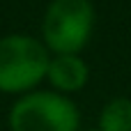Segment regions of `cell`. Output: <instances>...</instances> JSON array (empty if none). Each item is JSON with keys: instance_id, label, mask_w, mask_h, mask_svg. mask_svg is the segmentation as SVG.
I'll return each mask as SVG.
<instances>
[{"instance_id": "cell-1", "label": "cell", "mask_w": 131, "mask_h": 131, "mask_svg": "<svg viewBox=\"0 0 131 131\" xmlns=\"http://www.w3.org/2000/svg\"><path fill=\"white\" fill-rule=\"evenodd\" d=\"M51 53L44 41L30 35L0 37V92L28 94L46 81Z\"/></svg>"}, {"instance_id": "cell-2", "label": "cell", "mask_w": 131, "mask_h": 131, "mask_svg": "<svg viewBox=\"0 0 131 131\" xmlns=\"http://www.w3.org/2000/svg\"><path fill=\"white\" fill-rule=\"evenodd\" d=\"M7 127L9 131H81V111L60 92L32 90L12 104Z\"/></svg>"}, {"instance_id": "cell-3", "label": "cell", "mask_w": 131, "mask_h": 131, "mask_svg": "<svg viewBox=\"0 0 131 131\" xmlns=\"http://www.w3.org/2000/svg\"><path fill=\"white\" fill-rule=\"evenodd\" d=\"M94 7L90 0H51L41 21V41L53 55H78L90 41Z\"/></svg>"}, {"instance_id": "cell-4", "label": "cell", "mask_w": 131, "mask_h": 131, "mask_svg": "<svg viewBox=\"0 0 131 131\" xmlns=\"http://www.w3.org/2000/svg\"><path fill=\"white\" fill-rule=\"evenodd\" d=\"M46 81L51 83L53 92H60L64 97L81 92L90 81V67L81 55H51Z\"/></svg>"}, {"instance_id": "cell-5", "label": "cell", "mask_w": 131, "mask_h": 131, "mask_svg": "<svg viewBox=\"0 0 131 131\" xmlns=\"http://www.w3.org/2000/svg\"><path fill=\"white\" fill-rule=\"evenodd\" d=\"M97 131H131V99L113 97L99 111Z\"/></svg>"}, {"instance_id": "cell-6", "label": "cell", "mask_w": 131, "mask_h": 131, "mask_svg": "<svg viewBox=\"0 0 131 131\" xmlns=\"http://www.w3.org/2000/svg\"><path fill=\"white\" fill-rule=\"evenodd\" d=\"M94 131H97V129H94Z\"/></svg>"}]
</instances>
